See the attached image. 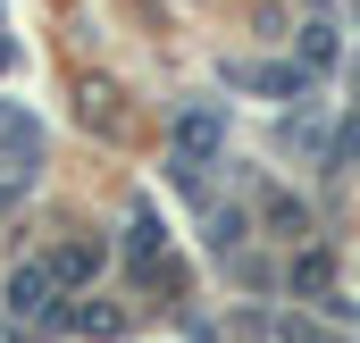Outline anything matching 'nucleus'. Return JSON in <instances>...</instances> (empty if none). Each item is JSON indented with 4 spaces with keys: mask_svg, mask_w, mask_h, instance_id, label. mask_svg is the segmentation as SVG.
I'll return each mask as SVG.
<instances>
[{
    "mask_svg": "<svg viewBox=\"0 0 360 343\" xmlns=\"http://www.w3.org/2000/svg\"><path fill=\"white\" fill-rule=\"evenodd\" d=\"M92 268H101V243H76V252H59V259H51V276H59V285H84Z\"/></svg>",
    "mask_w": 360,
    "mask_h": 343,
    "instance_id": "obj_4",
    "label": "nucleus"
},
{
    "mask_svg": "<svg viewBox=\"0 0 360 343\" xmlns=\"http://www.w3.org/2000/svg\"><path fill=\"white\" fill-rule=\"evenodd\" d=\"M126 252H134V259H151V252H160V226H151V209H134V226H126Z\"/></svg>",
    "mask_w": 360,
    "mask_h": 343,
    "instance_id": "obj_5",
    "label": "nucleus"
},
{
    "mask_svg": "<svg viewBox=\"0 0 360 343\" xmlns=\"http://www.w3.org/2000/svg\"><path fill=\"white\" fill-rule=\"evenodd\" d=\"M327 285H335V259H327V252H302V259H293V293L327 302Z\"/></svg>",
    "mask_w": 360,
    "mask_h": 343,
    "instance_id": "obj_3",
    "label": "nucleus"
},
{
    "mask_svg": "<svg viewBox=\"0 0 360 343\" xmlns=\"http://www.w3.org/2000/svg\"><path fill=\"white\" fill-rule=\"evenodd\" d=\"M168 143H176V176H184V184H201V168L226 151V109H218V101H193V109H176Z\"/></svg>",
    "mask_w": 360,
    "mask_h": 343,
    "instance_id": "obj_1",
    "label": "nucleus"
},
{
    "mask_svg": "<svg viewBox=\"0 0 360 343\" xmlns=\"http://www.w3.org/2000/svg\"><path fill=\"white\" fill-rule=\"evenodd\" d=\"M327 59H335V42H327V34L310 25V34H302V67H327Z\"/></svg>",
    "mask_w": 360,
    "mask_h": 343,
    "instance_id": "obj_6",
    "label": "nucleus"
},
{
    "mask_svg": "<svg viewBox=\"0 0 360 343\" xmlns=\"http://www.w3.org/2000/svg\"><path fill=\"white\" fill-rule=\"evenodd\" d=\"M51 293H59L51 259H25V268L8 276V310H17V318H51Z\"/></svg>",
    "mask_w": 360,
    "mask_h": 343,
    "instance_id": "obj_2",
    "label": "nucleus"
}]
</instances>
